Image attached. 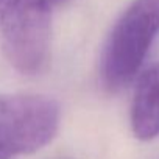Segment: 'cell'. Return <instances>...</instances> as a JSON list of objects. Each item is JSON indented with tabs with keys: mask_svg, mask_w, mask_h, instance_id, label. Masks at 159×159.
Instances as JSON below:
<instances>
[{
	"mask_svg": "<svg viewBox=\"0 0 159 159\" xmlns=\"http://www.w3.org/2000/svg\"><path fill=\"white\" fill-rule=\"evenodd\" d=\"M159 34V0H133L114 24L100 59L105 89L117 92L137 78Z\"/></svg>",
	"mask_w": 159,
	"mask_h": 159,
	"instance_id": "obj_1",
	"label": "cell"
},
{
	"mask_svg": "<svg viewBox=\"0 0 159 159\" xmlns=\"http://www.w3.org/2000/svg\"><path fill=\"white\" fill-rule=\"evenodd\" d=\"M0 41L10 64L22 75H38L52 42L50 0H0Z\"/></svg>",
	"mask_w": 159,
	"mask_h": 159,
	"instance_id": "obj_2",
	"label": "cell"
},
{
	"mask_svg": "<svg viewBox=\"0 0 159 159\" xmlns=\"http://www.w3.org/2000/svg\"><path fill=\"white\" fill-rule=\"evenodd\" d=\"M59 103L41 94H0V159L33 154L58 134Z\"/></svg>",
	"mask_w": 159,
	"mask_h": 159,
	"instance_id": "obj_3",
	"label": "cell"
},
{
	"mask_svg": "<svg viewBox=\"0 0 159 159\" xmlns=\"http://www.w3.org/2000/svg\"><path fill=\"white\" fill-rule=\"evenodd\" d=\"M129 122L134 137L142 142H150L159 136V64H153L139 75Z\"/></svg>",
	"mask_w": 159,
	"mask_h": 159,
	"instance_id": "obj_4",
	"label": "cell"
}]
</instances>
